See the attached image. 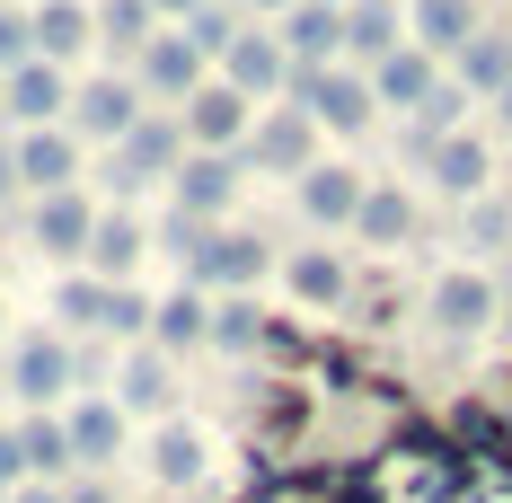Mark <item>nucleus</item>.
Segmentation results:
<instances>
[{"instance_id":"nucleus-22","label":"nucleus","mask_w":512,"mask_h":503,"mask_svg":"<svg viewBox=\"0 0 512 503\" xmlns=\"http://www.w3.org/2000/svg\"><path fill=\"white\" fill-rule=\"evenodd\" d=\"M398 36H407V27H398V0H354V9H345V45L371 53V71L398 53Z\"/></svg>"},{"instance_id":"nucleus-30","label":"nucleus","mask_w":512,"mask_h":503,"mask_svg":"<svg viewBox=\"0 0 512 503\" xmlns=\"http://www.w3.org/2000/svg\"><path fill=\"white\" fill-rule=\"evenodd\" d=\"M292 292H301L309 309H336V301H345V256H327V248L292 256Z\"/></svg>"},{"instance_id":"nucleus-7","label":"nucleus","mask_w":512,"mask_h":503,"mask_svg":"<svg viewBox=\"0 0 512 503\" xmlns=\"http://www.w3.org/2000/svg\"><path fill=\"white\" fill-rule=\"evenodd\" d=\"M230 195H239V159L230 151H195L186 168H177V212H186V221L230 212Z\"/></svg>"},{"instance_id":"nucleus-25","label":"nucleus","mask_w":512,"mask_h":503,"mask_svg":"<svg viewBox=\"0 0 512 503\" xmlns=\"http://www.w3.org/2000/svg\"><path fill=\"white\" fill-rule=\"evenodd\" d=\"M142 248H151V239H142V221H124V212H115V221H98V239H89L98 283H124V274L142 265Z\"/></svg>"},{"instance_id":"nucleus-34","label":"nucleus","mask_w":512,"mask_h":503,"mask_svg":"<svg viewBox=\"0 0 512 503\" xmlns=\"http://www.w3.org/2000/svg\"><path fill=\"white\" fill-rule=\"evenodd\" d=\"M159 309L142 301V292H133V283H115V292H106V336H142V327H151Z\"/></svg>"},{"instance_id":"nucleus-35","label":"nucleus","mask_w":512,"mask_h":503,"mask_svg":"<svg viewBox=\"0 0 512 503\" xmlns=\"http://www.w3.org/2000/svg\"><path fill=\"white\" fill-rule=\"evenodd\" d=\"M106 292H115V283H98V274L62 283V318H80V327H106Z\"/></svg>"},{"instance_id":"nucleus-12","label":"nucleus","mask_w":512,"mask_h":503,"mask_svg":"<svg viewBox=\"0 0 512 503\" xmlns=\"http://www.w3.org/2000/svg\"><path fill=\"white\" fill-rule=\"evenodd\" d=\"M89 239H98V212L80 195H45L36 203V248L45 256H89Z\"/></svg>"},{"instance_id":"nucleus-46","label":"nucleus","mask_w":512,"mask_h":503,"mask_svg":"<svg viewBox=\"0 0 512 503\" xmlns=\"http://www.w3.org/2000/svg\"><path fill=\"white\" fill-rule=\"evenodd\" d=\"M18 503H62V495H53V486H18Z\"/></svg>"},{"instance_id":"nucleus-39","label":"nucleus","mask_w":512,"mask_h":503,"mask_svg":"<svg viewBox=\"0 0 512 503\" xmlns=\"http://www.w3.org/2000/svg\"><path fill=\"white\" fill-rule=\"evenodd\" d=\"M0 62H18V71L36 62V27H27V18H9V9H0Z\"/></svg>"},{"instance_id":"nucleus-24","label":"nucleus","mask_w":512,"mask_h":503,"mask_svg":"<svg viewBox=\"0 0 512 503\" xmlns=\"http://www.w3.org/2000/svg\"><path fill=\"white\" fill-rule=\"evenodd\" d=\"M115 442H124V406L115 398H89L80 415H71V459H80V468L115 459Z\"/></svg>"},{"instance_id":"nucleus-6","label":"nucleus","mask_w":512,"mask_h":503,"mask_svg":"<svg viewBox=\"0 0 512 503\" xmlns=\"http://www.w3.org/2000/svg\"><path fill=\"white\" fill-rule=\"evenodd\" d=\"M133 124H142V98H133V80H89V89H71V133L124 142Z\"/></svg>"},{"instance_id":"nucleus-47","label":"nucleus","mask_w":512,"mask_h":503,"mask_svg":"<svg viewBox=\"0 0 512 503\" xmlns=\"http://www.w3.org/2000/svg\"><path fill=\"white\" fill-rule=\"evenodd\" d=\"M248 9H274V18H292V9H301V0H248Z\"/></svg>"},{"instance_id":"nucleus-26","label":"nucleus","mask_w":512,"mask_h":503,"mask_svg":"<svg viewBox=\"0 0 512 503\" xmlns=\"http://www.w3.org/2000/svg\"><path fill=\"white\" fill-rule=\"evenodd\" d=\"M151 336H159V353H186V345H204L212 336V309H204V292L186 283L177 301H159V318H151Z\"/></svg>"},{"instance_id":"nucleus-14","label":"nucleus","mask_w":512,"mask_h":503,"mask_svg":"<svg viewBox=\"0 0 512 503\" xmlns=\"http://www.w3.org/2000/svg\"><path fill=\"white\" fill-rule=\"evenodd\" d=\"M433 318H442L451 336H477V327L495 318V283H486V274H442V283H433Z\"/></svg>"},{"instance_id":"nucleus-37","label":"nucleus","mask_w":512,"mask_h":503,"mask_svg":"<svg viewBox=\"0 0 512 503\" xmlns=\"http://www.w3.org/2000/svg\"><path fill=\"white\" fill-rule=\"evenodd\" d=\"M186 45L204 53V62H212V53H230V45H239V27H230V9H204V18H186Z\"/></svg>"},{"instance_id":"nucleus-16","label":"nucleus","mask_w":512,"mask_h":503,"mask_svg":"<svg viewBox=\"0 0 512 503\" xmlns=\"http://www.w3.org/2000/svg\"><path fill=\"white\" fill-rule=\"evenodd\" d=\"M71 168H80L71 133H27V142H18V177L36 186V203H45V195H71Z\"/></svg>"},{"instance_id":"nucleus-43","label":"nucleus","mask_w":512,"mask_h":503,"mask_svg":"<svg viewBox=\"0 0 512 503\" xmlns=\"http://www.w3.org/2000/svg\"><path fill=\"white\" fill-rule=\"evenodd\" d=\"M151 9H177V18H204L212 0H151Z\"/></svg>"},{"instance_id":"nucleus-33","label":"nucleus","mask_w":512,"mask_h":503,"mask_svg":"<svg viewBox=\"0 0 512 503\" xmlns=\"http://www.w3.org/2000/svg\"><path fill=\"white\" fill-rule=\"evenodd\" d=\"M151 18H159L151 0H106V9H98V36H106V45H142V53H151Z\"/></svg>"},{"instance_id":"nucleus-45","label":"nucleus","mask_w":512,"mask_h":503,"mask_svg":"<svg viewBox=\"0 0 512 503\" xmlns=\"http://www.w3.org/2000/svg\"><path fill=\"white\" fill-rule=\"evenodd\" d=\"M9 186H18V151H0V195H9Z\"/></svg>"},{"instance_id":"nucleus-20","label":"nucleus","mask_w":512,"mask_h":503,"mask_svg":"<svg viewBox=\"0 0 512 503\" xmlns=\"http://www.w3.org/2000/svg\"><path fill=\"white\" fill-rule=\"evenodd\" d=\"M27 27H36V62H62V53H80L89 36H98V18H89L80 0H45Z\"/></svg>"},{"instance_id":"nucleus-13","label":"nucleus","mask_w":512,"mask_h":503,"mask_svg":"<svg viewBox=\"0 0 512 503\" xmlns=\"http://www.w3.org/2000/svg\"><path fill=\"white\" fill-rule=\"evenodd\" d=\"M486 36L477 27V0H415V45L424 53H468Z\"/></svg>"},{"instance_id":"nucleus-44","label":"nucleus","mask_w":512,"mask_h":503,"mask_svg":"<svg viewBox=\"0 0 512 503\" xmlns=\"http://www.w3.org/2000/svg\"><path fill=\"white\" fill-rule=\"evenodd\" d=\"M62 503H115V495H106V486H71Z\"/></svg>"},{"instance_id":"nucleus-32","label":"nucleus","mask_w":512,"mask_h":503,"mask_svg":"<svg viewBox=\"0 0 512 503\" xmlns=\"http://www.w3.org/2000/svg\"><path fill=\"white\" fill-rule=\"evenodd\" d=\"M265 327H274V318H265L256 301H221V309H212V345H221V353H256V345H265Z\"/></svg>"},{"instance_id":"nucleus-19","label":"nucleus","mask_w":512,"mask_h":503,"mask_svg":"<svg viewBox=\"0 0 512 503\" xmlns=\"http://www.w3.org/2000/svg\"><path fill=\"white\" fill-rule=\"evenodd\" d=\"M362 195H371V186H362L354 168H309L301 177V212L309 221H362Z\"/></svg>"},{"instance_id":"nucleus-40","label":"nucleus","mask_w":512,"mask_h":503,"mask_svg":"<svg viewBox=\"0 0 512 503\" xmlns=\"http://www.w3.org/2000/svg\"><path fill=\"white\" fill-rule=\"evenodd\" d=\"M18 477H27V442L0 433V503H18Z\"/></svg>"},{"instance_id":"nucleus-11","label":"nucleus","mask_w":512,"mask_h":503,"mask_svg":"<svg viewBox=\"0 0 512 503\" xmlns=\"http://www.w3.org/2000/svg\"><path fill=\"white\" fill-rule=\"evenodd\" d=\"M9 389H18L27 406L62 398V389H71V353L53 345V336H27V345H18V362H9Z\"/></svg>"},{"instance_id":"nucleus-15","label":"nucleus","mask_w":512,"mask_h":503,"mask_svg":"<svg viewBox=\"0 0 512 503\" xmlns=\"http://www.w3.org/2000/svg\"><path fill=\"white\" fill-rule=\"evenodd\" d=\"M433 89H442V80H433V53H424V45H398L380 71H371V98H380V106H424Z\"/></svg>"},{"instance_id":"nucleus-48","label":"nucleus","mask_w":512,"mask_h":503,"mask_svg":"<svg viewBox=\"0 0 512 503\" xmlns=\"http://www.w3.org/2000/svg\"><path fill=\"white\" fill-rule=\"evenodd\" d=\"M495 106H504V124H512V89H504V98H495Z\"/></svg>"},{"instance_id":"nucleus-41","label":"nucleus","mask_w":512,"mask_h":503,"mask_svg":"<svg viewBox=\"0 0 512 503\" xmlns=\"http://www.w3.org/2000/svg\"><path fill=\"white\" fill-rule=\"evenodd\" d=\"M265 353H274V362H309L318 345H309L301 327H283V318H274V327H265Z\"/></svg>"},{"instance_id":"nucleus-36","label":"nucleus","mask_w":512,"mask_h":503,"mask_svg":"<svg viewBox=\"0 0 512 503\" xmlns=\"http://www.w3.org/2000/svg\"><path fill=\"white\" fill-rule=\"evenodd\" d=\"M318 380H327V389H362V398H371V371H362V353H345V345H318Z\"/></svg>"},{"instance_id":"nucleus-50","label":"nucleus","mask_w":512,"mask_h":503,"mask_svg":"<svg viewBox=\"0 0 512 503\" xmlns=\"http://www.w3.org/2000/svg\"><path fill=\"white\" fill-rule=\"evenodd\" d=\"M327 9H354V0H327Z\"/></svg>"},{"instance_id":"nucleus-17","label":"nucleus","mask_w":512,"mask_h":503,"mask_svg":"<svg viewBox=\"0 0 512 503\" xmlns=\"http://www.w3.org/2000/svg\"><path fill=\"white\" fill-rule=\"evenodd\" d=\"M142 80H151L159 98H195V89H204V53L186 45V36H151V53H142Z\"/></svg>"},{"instance_id":"nucleus-4","label":"nucleus","mask_w":512,"mask_h":503,"mask_svg":"<svg viewBox=\"0 0 512 503\" xmlns=\"http://www.w3.org/2000/svg\"><path fill=\"white\" fill-rule=\"evenodd\" d=\"M309 142H318V124H309L301 106H283V115H265V124L248 133V159H256V168H274V177H309V168H318Z\"/></svg>"},{"instance_id":"nucleus-18","label":"nucleus","mask_w":512,"mask_h":503,"mask_svg":"<svg viewBox=\"0 0 512 503\" xmlns=\"http://www.w3.org/2000/svg\"><path fill=\"white\" fill-rule=\"evenodd\" d=\"M71 106V89H62V71L53 62H27V71H9V115H27L36 133H53V115Z\"/></svg>"},{"instance_id":"nucleus-23","label":"nucleus","mask_w":512,"mask_h":503,"mask_svg":"<svg viewBox=\"0 0 512 503\" xmlns=\"http://www.w3.org/2000/svg\"><path fill=\"white\" fill-rule=\"evenodd\" d=\"M168 398H177L168 353H133V362H124V380H115V406H133V415H168Z\"/></svg>"},{"instance_id":"nucleus-5","label":"nucleus","mask_w":512,"mask_h":503,"mask_svg":"<svg viewBox=\"0 0 512 503\" xmlns=\"http://www.w3.org/2000/svg\"><path fill=\"white\" fill-rule=\"evenodd\" d=\"M451 442L468 451V468L512 477V415H495L486 398H460V406H451Z\"/></svg>"},{"instance_id":"nucleus-28","label":"nucleus","mask_w":512,"mask_h":503,"mask_svg":"<svg viewBox=\"0 0 512 503\" xmlns=\"http://www.w3.org/2000/svg\"><path fill=\"white\" fill-rule=\"evenodd\" d=\"M354 230L371 239V248H398V239L415 230V203L398 195V186H371V195H362V221H354Z\"/></svg>"},{"instance_id":"nucleus-1","label":"nucleus","mask_w":512,"mask_h":503,"mask_svg":"<svg viewBox=\"0 0 512 503\" xmlns=\"http://www.w3.org/2000/svg\"><path fill=\"white\" fill-rule=\"evenodd\" d=\"M186 124H168V115H142L124 142H115V159H106V186L115 195H133V186H151V177H177L186 168Z\"/></svg>"},{"instance_id":"nucleus-10","label":"nucleus","mask_w":512,"mask_h":503,"mask_svg":"<svg viewBox=\"0 0 512 503\" xmlns=\"http://www.w3.org/2000/svg\"><path fill=\"white\" fill-rule=\"evenodd\" d=\"M186 133H195L204 151H230V142L248 133V98H239L230 80H204V89L186 98Z\"/></svg>"},{"instance_id":"nucleus-38","label":"nucleus","mask_w":512,"mask_h":503,"mask_svg":"<svg viewBox=\"0 0 512 503\" xmlns=\"http://www.w3.org/2000/svg\"><path fill=\"white\" fill-rule=\"evenodd\" d=\"M318 503H380V477H371V459H345V477H336Z\"/></svg>"},{"instance_id":"nucleus-8","label":"nucleus","mask_w":512,"mask_h":503,"mask_svg":"<svg viewBox=\"0 0 512 503\" xmlns=\"http://www.w3.org/2000/svg\"><path fill=\"white\" fill-rule=\"evenodd\" d=\"M221 62H230V89H239V98H274V89H292V53H283V36H239Z\"/></svg>"},{"instance_id":"nucleus-42","label":"nucleus","mask_w":512,"mask_h":503,"mask_svg":"<svg viewBox=\"0 0 512 503\" xmlns=\"http://www.w3.org/2000/svg\"><path fill=\"white\" fill-rule=\"evenodd\" d=\"M504 230H512V212H504V203H477V248H495Z\"/></svg>"},{"instance_id":"nucleus-9","label":"nucleus","mask_w":512,"mask_h":503,"mask_svg":"<svg viewBox=\"0 0 512 503\" xmlns=\"http://www.w3.org/2000/svg\"><path fill=\"white\" fill-rule=\"evenodd\" d=\"M345 45V9H327V0H301L292 18H283V53H292V71H327V53Z\"/></svg>"},{"instance_id":"nucleus-31","label":"nucleus","mask_w":512,"mask_h":503,"mask_svg":"<svg viewBox=\"0 0 512 503\" xmlns=\"http://www.w3.org/2000/svg\"><path fill=\"white\" fill-rule=\"evenodd\" d=\"M18 442H27V477H45V486L71 468V424H53V415H36Z\"/></svg>"},{"instance_id":"nucleus-29","label":"nucleus","mask_w":512,"mask_h":503,"mask_svg":"<svg viewBox=\"0 0 512 503\" xmlns=\"http://www.w3.org/2000/svg\"><path fill=\"white\" fill-rule=\"evenodd\" d=\"M151 468L168 477V486H195V477H204V433H195V424H168V433L151 442Z\"/></svg>"},{"instance_id":"nucleus-27","label":"nucleus","mask_w":512,"mask_h":503,"mask_svg":"<svg viewBox=\"0 0 512 503\" xmlns=\"http://www.w3.org/2000/svg\"><path fill=\"white\" fill-rule=\"evenodd\" d=\"M460 89L468 98H504L512 89V36H477V45L460 53Z\"/></svg>"},{"instance_id":"nucleus-3","label":"nucleus","mask_w":512,"mask_h":503,"mask_svg":"<svg viewBox=\"0 0 512 503\" xmlns=\"http://www.w3.org/2000/svg\"><path fill=\"white\" fill-rule=\"evenodd\" d=\"M265 265H274L265 239H248V230H212V248L186 265V283H195V292H248Z\"/></svg>"},{"instance_id":"nucleus-49","label":"nucleus","mask_w":512,"mask_h":503,"mask_svg":"<svg viewBox=\"0 0 512 503\" xmlns=\"http://www.w3.org/2000/svg\"><path fill=\"white\" fill-rule=\"evenodd\" d=\"M0 115H9V80H0Z\"/></svg>"},{"instance_id":"nucleus-21","label":"nucleus","mask_w":512,"mask_h":503,"mask_svg":"<svg viewBox=\"0 0 512 503\" xmlns=\"http://www.w3.org/2000/svg\"><path fill=\"white\" fill-rule=\"evenodd\" d=\"M424 168H433L442 195H477V186H486V142H477V133H451V142L424 151Z\"/></svg>"},{"instance_id":"nucleus-2","label":"nucleus","mask_w":512,"mask_h":503,"mask_svg":"<svg viewBox=\"0 0 512 503\" xmlns=\"http://www.w3.org/2000/svg\"><path fill=\"white\" fill-rule=\"evenodd\" d=\"M292 98H301L309 124H336V133H362L371 124V80H354V71H292Z\"/></svg>"}]
</instances>
